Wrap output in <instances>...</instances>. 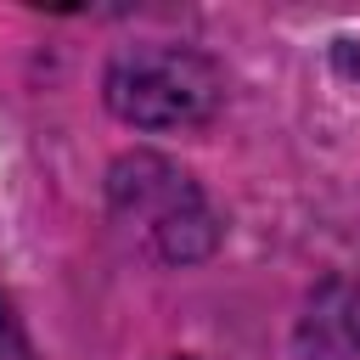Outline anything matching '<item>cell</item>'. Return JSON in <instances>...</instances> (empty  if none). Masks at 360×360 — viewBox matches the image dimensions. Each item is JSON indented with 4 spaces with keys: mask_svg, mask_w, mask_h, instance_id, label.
<instances>
[{
    "mask_svg": "<svg viewBox=\"0 0 360 360\" xmlns=\"http://www.w3.org/2000/svg\"><path fill=\"white\" fill-rule=\"evenodd\" d=\"M107 107L141 129H186L219 107V68L180 45H141L107 68Z\"/></svg>",
    "mask_w": 360,
    "mask_h": 360,
    "instance_id": "1",
    "label": "cell"
},
{
    "mask_svg": "<svg viewBox=\"0 0 360 360\" xmlns=\"http://www.w3.org/2000/svg\"><path fill=\"white\" fill-rule=\"evenodd\" d=\"M112 208L152 236L158 253L169 259H202L214 248V214L202 208L197 186L169 169L163 158H129L112 169Z\"/></svg>",
    "mask_w": 360,
    "mask_h": 360,
    "instance_id": "2",
    "label": "cell"
},
{
    "mask_svg": "<svg viewBox=\"0 0 360 360\" xmlns=\"http://www.w3.org/2000/svg\"><path fill=\"white\" fill-rule=\"evenodd\" d=\"M0 338H6V315H0Z\"/></svg>",
    "mask_w": 360,
    "mask_h": 360,
    "instance_id": "3",
    "label": "cell"
}]
</instances>
